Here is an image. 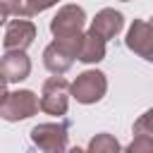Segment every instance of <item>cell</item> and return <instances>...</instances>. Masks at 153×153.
<instances>
[{
    "label": "cell",
    "instance_id": "cell-1",
    "mask_svg": "<svg viewBox=\"0 0 153 153\" xmlns=\"http://www.w3.org/2000/svg\"><path fill=\"white\" fill-rule=\"evenodd\" d=\"M41 100L33 91L29 88H19V91H10L0 98V117L5 122H19V120H29L38 112Z\"/></svg>",
    "mask_w": 153,
    "mask_h": 153
},
{
    "label": "cell",
    "instance_id": "cell-2",
    "mask_svg": "<svg viewBox=\"0 0 153 153\" xmlns=\"http://www.w3.org/2000/svg\"><path fill=\"white\" fill-rule=\"evenodd\" d=\"M86 12L79 5H65L57 10V14L50 19V33L57 41H74L84 36Z\"/></svg>",
    "mask_w": 153,
    "mask_h": 153
},
{
    "label": "cell",
    "instance_id": "cell-3",
    "mask_svg": "<svg viewBox=\"0 0 153 153\" xmlns=\"http://www.w3.org/2000/svg\"><path fill=\"white\" fill-rule=\"evenodd\" d=\"M108 91V79L100 69H86L81 72L74 81H72V88L69 93L76 98V103H84V105H91V103H98Z\"/></svg>",
    "mask_w": 153,
    "mask_h": 153
},
{
    "label": "cell",
    "instance_id": "cell-4",
    "mask_svg": "<svg viewBox=\"0 0 153 153\" xmlns=\"http://www.w3.org/2000/svg\"><path fill=\"white\" fill-rule=\"evenodd\" d=\"M31 141L43 153H67L69 134L65 122H41L31 129Z\"/></svg>",
    "mask_w": 153,
    "mask_h": 153
},
{
    "label": "cell",
    "instance_id": "cell-5",
    "mask_svg": "<svg viewBox=\"0 0 153 153\" xmlns=\"http://www.w3.org/2000/svg\"><path fill=\"white\" fill-rule=\"evenodd\" d=\"M79 41L81 38H74V41H53L45 45L43 50V65L48 72H53L55 76H62L76 60V50H79Z\"/></svg>",
    "mask_w": 153,
    "mask_h": 153
},
{
    "label": "cell",
    "instance_id": "cell-6",
    "mask_svg": "<svg viewBox=\"0 0 153 153\" xmlns=\"http://www.w3.org/2000/svg\"><path fill=\"white\" fill-rule=\"evenodd\" d=\"M69 88L72 84H67L65 76H50L41 88V110L55 117L65 115L69 105V96H72Z\"/></svg>",
    "mask_w": 153,
    "mask_h": 153
},
{
    "label": "cell",
    "instance_id": "cell-7",
    "mask_svg": "<svg viewBox=\"0 0 153 153\" xmlns=\"http://www.w3.org/2000/svg\"><path fill=\"white\" fill-rule=\"evenodd\" d=\"M33 38H36V24L17 17L7 24L2 48H5V53H26V48L33 43Z\"/></svg>",
    "mask_w": 153,
    "mask_h": 153
},
{
    "label": "cell",
    "instance_id": "cell-8",
    "mask_svg": "<svg viewBox=\"0 0 153 153\" xmlns=\"http://www.w3.org/2000/svg\"><path fill=\"white\" fill-rule=\"evenodd\" d=\"M124 43H127V48H129L131 53H136L139 57L153 62V24H151V22L134 19V24H131L129 31H127Z\"/></svg>",
    "mask_w": 153,
    "mask_h": 153
},
{
    "label": "cell",
    "instance_id": "cell-9",
    "mask_svg": "<svg viewBox=\"0 0 153 153\" xmlns=\"http://www.w3.org/2000/svg\"><path fill=\"white\" fill-rule=\"evenodd\" d=\"M122 26H124V14L117 12V10H112V7H105V10H100L93 17L88 31L96 33V36H100L103 41H110V38H115L122 31Z\"/></svg>",
    "mask_w": 153,
    "mask_h": 153
},
{
    "label": "cell",
    "instance_id": "cell-10",
    "mask_svg": "<svg viewBox=\"0 0 153 153\" xmlns=\"http://www.w3.org/2000/svg\"><path fill=\"white\" fill-rule=\"evenodd\" d=\"M0 72L5 74L7 84H19L31 74V60L26 53H5L0 57Z\"/></svg>",
    "mask_w": 153,
    "mask_h": 153
},
{
    "label": "cell",
    "instance_id": "cell-11",
    "mask_svg": "<svg viewBox=\"0 0 153 153\" xmlns=\"http://www.w3.org/2000/svg\"><path fill=\"white\" fill-rule=\"evenodd\" d=\"M105 57V41L91 31H86L79 41V50H76V60L84 62V65H93V62H100Z\"/></svg>",
    "mask_w": 153,
    "mask_h": 153
},
{
    "label": "cell",
    "instance_id": "cell-12",
    "mask_svg": "<svg viewBox=\"0 0 153 153\" xmlns=\"http://www.w3.org/2000/svg\"><path fill=\"white\" fill-rule=\"evenodd\" d=\"M86 153H122V146L112 134L100 131L88 141V151Z\"/></svg>",
    "mask_w": 153,
    "mask_h": 153
},
{
    "label": "cell",
    "instance_id": "cell-13",
    "mask_svg": "<svg viewBox=\"0 0 153 153\" xmlns=\"http://www.w3.org/2000/svg\"><path fill=\"white\" fill-rule=\"evenodd\" d=\"M53 5H57V0H22L19 2V19H26V17H33L38 12H45Z\"/></svg>",
    "mask_w": 153,
    "mask_h": 153
},
{
    "label": "cell",
    "instance_id": "cell-14",
    "mask_svg": "<svg viewBox=\"0 0 153 153\" xmlns=\"http://www.w3.org/2000/svg\"><path fill=\"white\" fill-rule=\"evenodd\" d=\"M122 153H153V136L136 134V136L131 139V143H129Z\"/></svg>",
    "mask_w": 153,
    "mask_h": 153
},
{
    "label": "cell",
    "instance_id": "cell-15",
    "mask_svg": "<svg viewBox=\"0 0 153 153\" xmlns=\"http://www.w3.org/2000/svg\"><path fill=\"white\" fill-rule=\"evenodd\" d=\"M134 134L153 136V108H151V110H146V112L134 122Z\"/></svg>",
    "mask_w": 153,
    "mask_h": 153
},
{
    "label": "cell",
    "instance_id": "cell-16",
    "mask_svg": "<svg viewBox=\"0 0 153 153\" xmlns=\"http://www.w3.org/2000/svg\"><path fill=\"white\" fill-rule=\"evenodd\" d=\"M19 2L22 0H0V26L14 14V17H19Z\"/></svg>",
    "mask_w": 153,
    "mask_h": 153
},
{
    "label": "cell",
    "instance_id": "cell-17",
    "mask_svg": "<svg viewBox=\"0 0 153 153\" xmlns=\"http://www.w3.org/2000/svg\"><path fill=\"white\" fill-rule=\"evenodd\" d=\"M7 93V79H5V74L0 72V98Z\"/></svg>",
    "mask_w": 153,
    "mask_h": 153
},
{
    "label": "cell",
    "instance_id": "cell-18",
    "mask_svg": "<svg viewBox=\"0 0 153 153\" xmlns=\"http://www.w3.org/2000/svg\"><path fill=\"white\" fill-rule=\"evenodd\" d=\"M67 153H86V151H81V148H79V146H74V148H69V151H67Z\"/></svg>",
    "mask_w": 153,
    "mask_h": 153
},
{
    "label": "cell",
    "instance_id": "cell-19",
    "mask_svg": "<svg viewBox=\"0 0 153 153\" xmlns=\"http://www.w3.org/2000/svg\"><path fill=\"white\" fill-rule=\"evenodd\" d=\"M151 24H153V17H151Z\"/></svg>",
    "mask_w": 153,
    "mask_h": 153
},
{
    "label": "cell",
    "instance_id": "cell-20",
    "mask_svg": "<svg viewBox=\"0 0 153 153\" xmlns=\"http://www.w3.org/2000/svg\"><path fill=\"white\" fill-rule=\"evenodd\" d=\"M122 2H129V0H122Z\"/></svg>",
    "mask_w": 153,
    "mask_h": 153
}]
</instances>
